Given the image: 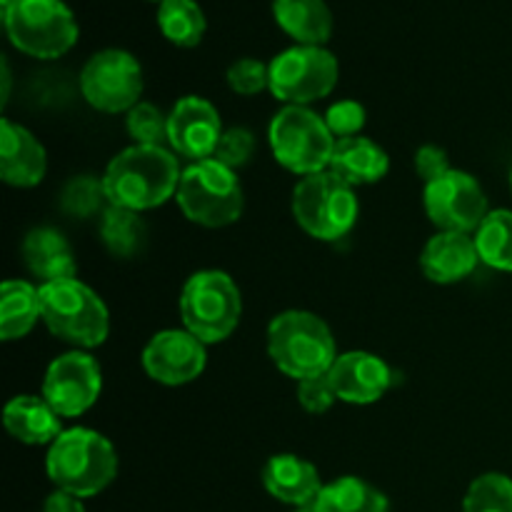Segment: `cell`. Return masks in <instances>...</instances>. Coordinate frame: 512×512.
Returning a JSON list of instances; mask_svg holds the SVG:
<instances>
[{
  "mask_svg": "<svg viewBox=\"0 0 512 512\" xmlns=\"http://www.w3.org/2000/svg\"><path fill=\"white\" fill-rule=\"evenodd\" d=\"M178 158L173 150L160 145H130L115 155L103 173V188L108 203L135 213L160 208L178 195Z\"/></svg>",
  "mask_w": 512,
  "mask_h": 512,
  "instance_id": "6da1fadb",
  "label": "cell"
},
{
  "mask_svg": "<svg viewBox=\"0 0 512 512\" xmlns=\"http://www.w3.org/2000/svg\"><path fill=\"white\" fill-rule=\"evenodd\" d=\"M268 355L280 373L300 383L328 375L340 353L323 318L308 310H285L268 325Z\"/></svg>",
  "mask_w": 512,
  "mask_h": 512,
  "instance_id": "7a4b0ae2",
  "label": "cell"
},
{
  "mask_svg": "<svg viewBox=\"0 0 512 512\" xmlns=\"http://www.w3.org/2000/svg\"><path fill=\"white\" fill-rule=\"evenodd\" d=\"M45 470L58 490L93 498L118 475V453L105 435L90 428H70L48 448Z\"/></svg>",
  "mask_w": 512,
  "mask_h": 512,
  "instance_id": "3957f363",
  "label": "cell"
},
{
  "mask_svg": "<svg viewBox=\"0 0 512 512\" xmlns=\"http://www.w3.org/2000/svg\"><path fill=\"white\" fill-rule=\"evenodd\" d=\"M40 313L55 338L78 350L98 348L110 333L108 305L78 278L40 285Z\"/></svg>",
  "mask_w": 512,
  "mask_h": 512,
  "instance_id": "277c9868",
  "label": "cell"
},
{
  "mask_svg": "<svg viewBox=\"0 0 512 512\" xmlns=\"http://www.w3.org/2000/svg\"><path fill=\"white\" fill-rule=\"evenodd\" d=\"M183 328L200 343L215 345L228 340L243 318V295L235 280L223 270H200L190 275L180 293Z\"/></svg>",
  "mask_w": 512,
  "mask_h": 512,
  "instance_id": "5b68a950",
  "label": "cell"
},
{
  "mask_svg": "<svg viewBox=\"0 0 512 512\" xmlns=\"http://www.w3.org/2000/svg\"><path fill=\"white\" fill-rule=\"evenodd\" d=\"M268 140L275 160L300 178L328 170L338 143L323 115L305 105H283L270 120Z\"/></svg>",
  "mask_w": 512,
  "mask_h": 512,
  "instance_id": "8992f818",
  "label": "cell"
},
{
  "mask_svg": "<svg viewBox=\"0 0 512 512\" xmlns=\"http://www.w3.org/2000/svg\"><path fill=\"white\" fill-rule=\"evenodd\" d=\"M178 208L185 218L203 228H225L243 215L245 195L235 170L218 160L190 163L180 175Z\"/></svg>",
  "mask_w": 512,
  "mask_h": 512,
  "instance_id": "52a82bcc",
  "label": "cell"
},
{
  "mask_svg": "<svg viewBox=\"0 0 512 512\" xmlns=\"http://www.w3.org/2000/svg\"><path fill=\"white\" fill-rule=\"evenodd\" d=\"M358 213L360 205L355 188L330 170L300 178L293 190L295 223L310 238L323 243L345 238L358 223Z\"/></svg>",
  "mask_w": 512,
  "mask_h": 512,
  "instance_id": "ba28073f",
  "label": "cell"
},
{
  "mask_svg": "<svg viewBox=\"0 0 512 512\" xmlns=\"http://www.w3.org/2000/svg\"><path fill=\"white\" fill-rule=\"evenodd\" d=\"M8 40L38 60L63 58L78 43V20L63 0H20L3 15Z\"/></svg>",
  "mask_w": 512,
  "mask_h": 512,
  "instance_id": "9c48e42d",
  "label": "cell"
},
{
  "mask_svg": "<svg viewBox=\"0 0 512 512\" xmlns=\"http://www.w3.org/2000/svg\"><path fill=\"white\" fill-rule=\"evenodd\" d=\"M340 78L338 58L325 45H293L270 60V93L285 105L328 98Z\"/></svg>",
  "mask_w": 512,
  "mask_h": 512,
  "instance_id": "30bf717a",
  "label": "cell"
},
{
  "mask_svg": "<svg viewBox=\"0 0 512 512\" xmlns=\"http://www.w3.org/2000/svg\"><path fill=\"white\" fill-rule=\"evenodd\" d=\"M80 93L100 113H130L143 95V68L128 50H100L80 70Z\"/></svg>",
  "mask_w": 512,
  "mask_h": 512,
  "instance_id": "8fae6325",
  "label": "cell"
},
{
  "mask_svg": "<svg viewBox=\"0 0 512 512\" xmlns=\"http://www.w3.org/2000/svg\"><path fill=\"white\" fill-rule=\"evenodd\" d=\"M423 205L440 233L475 235L490 213L483 185L470 173L455 168L425 185Z\"/></svg>",
  "mask_w": 512,
  "mask_h": 512,
  "instance_id": "7c38bea8",
  "label": "cell"
},
{
  "mask_svg": "<svg viewBox=\"0 0 512 512\" xmlns=\"http://www.w3.org/2000/svg\"><path fill=\"white\" fill-rule=\"evenodd\" d=\"M103 393V370L85 350H73L48 365L43 398L60 418H80L98 403Z\"/></svg>",
  "mask_w": 512,
  "mask_h": 512,
  "instance_id": "4fadbf2b",
  "label": "cell"
},
{
  "mask_svg": "<svg viewBox=\"0 0 512 512\" xmlns=\"http://www.w3.org/2000/svg\"><path fill=\"white\" fill-rule=\"evenodd\" d=\"M208 345L200 343L193 333L180 328L160 330L143 348V370L150 380L168 388H180L205 373Z\"/></svg>",
  "mask_w": 512,
  "mask_h": 512,
  "instance_id": "5bb4252c",
  "label": "cell"
},
{
  "mask_svg": "<svg viewBox=\"0 0 512 512\" xmlns=\"http://www.w3.org/2000/svg\"><path fill=\"white\" fill-rule=\"evenodd\" d=\"M223 133L218 108L200 95H185L168 113V145L190 163L213 158Z\"/></svg>",
  "mask_w": 512,
  "mask_h": 512,
  "instance_id": "9a60e30c",
  "label": "cell"
},
{
  "mask_svg": "<svg viewBox=\"0 0 512 512\" xmlns=\"http://www.w3.org/2000/svg\"><path fill=\"white\" fill-rule=\"evenodd\" d=\"M338 400L350 405H373L398 383V373L380 355L365 350L340 353L328 373Z\"/></svg>",
  "mask_w": 512,
  "mask_h": 512,
  "instance_id": "2e32d148",
  "label": "cell"
},
{
  "mask_svg": "<svg viewBox=\"0 0 512 512\" xmlns=\"http://www.w3.org/2000/svg\"><path fill=\"white\" fill-rule=\"evenodd\" d=\"M48 170L43 143L23 125L0 120V178L13 188H35Z\"/></svg>",
  "mask_w": 512,
  "mask_h": 512,
  "instance_id": "e0dca14e",
  "label": "cell"
},
{
  "mask_svg": "<svg viewBox=\"0 0 512 512\" xmlns=\"http://www.w3.org/2000/svg\"><path fill=\"white\" fill-rule=\"evenodd\" d=\"M263 488L273 495L275 500L293 508H313L318 500L320 490H323V480H320L318 468L310 460L300 458L293 453L273 455L268 463L263 465Z\"/></svg>",
  "mask_w": 512,
  "mask_h": 512,
  "instance_id": "ac0fdd59",
  "label": "cell"
},
{
  "mask_svg": "<svg viewBox=\"0 0 512 512\" xmlns=\"http://www.w3.org/2000/svg\"><path fill=\"white\" fill-rule=\"evenodd\" d=\"M480 263L473 235L435 233L420 253V270L435 285H453L468 278Z\"/></svg>",
  "mask_w": 512,
  "mask_h": 512,
  "instance_id": "d6986e66",
  "label": "cell"
},
{
  "mask_svg": "<svg viewBox=\"0 0 512 512\" xmlns=\"http://www.w3.org/2000/svg\"><path fill=\"white\" fill-rule=\"evenodd\" d=\"M5 430L13 435L18 443L33 445H53L63 435L60 415L45 403L43 395H15L3 410Z\"/></svg>",
  "mask_w": 512,
  "mask_h": 512,
  "instance_id": "ffe728a7",
  "label": "cell"
},
{
  "mask_svg": "<svg viewBox=\"0 0 512 512\" xmlns=\"http://www.w3.org/2000/svg\"><path fill=\"white\" fill-rule=\"evenodd\" d=\"M23 258L30 273L45 283L70 280L78 273L75 255L65 235L55 228H35L23 240Z\"/></svg>",
  "mask_w": 512,
  "mask_h": 512,
  "instance_id": "44dd1931",
  "label": "cell"
},
{
  "mask_svg": "<svg viewBox=\"0 0 512 512\" xmlns=\"http://www.w3.org/2000/svg\"><path fill=\"white\" fill-rule=\"evenodd\" d=\"M328 170L358 188V185L380 183L388 175L390 158L375 140L355 135V138H343L335 143Z\"/></svg>",
  "mask_w": 512,
  "mask_h": 512,
  "instance_id": "7402d4cb",
  "label": "cell"
},
{
  "mask_svg": "<svg viewBox=\"0 0 512 512\" xmlns=\"http://www.w3.org/2000/svg\"><path fill=\"white\" fill-rule=\"evenodd\" d=\"M273 18L298 45H325L333 35V13L325 0H273Z\"/></svg>",
  "mask_w": 512,
  "mask_h": 512,
  "instance_id": "603a6c76",
  "label": "cell"
},
{
  "mask_svg": "<svg viewBox=\"0 0 512 512\" xmlns=\"http://www.w3.org/2000/svg\"><path fill=\"white\" fill-rule=\"evenodd\" d=\"M43 320L40 288L28 280H5L0 288V340H20Z\"/></svg>",
  "mask_w": 512,
  "mask_h": 512,
  "instance_id": "cb8c5ba5",
  "label": "cell"
},
{
  "mask_svg": "<svg viewBox=\"0 0 512 512\" xmlns=\"http://www.w3.org/2000/svg\"><path fill=\"white\" fill-rule=\"evenodd\" d=\"M313 512H390V503L375 485L368 480L345 475L323 485Z\"/></svg>",
  "mask_w": 512,
  "mask_h": 512,
  "instance_id": "d4e9b609",
  "label": "cell"
},
{
  "mask_svg": "<svg viewBox=\"0 0 512 512\" xmlns=\"http://www.w3.org/2000/svg\"><path fill=\"white\" fill-rule=\"evenodd\" d=\"M145 238H148V225H145L143 213L108 205V210L100 215V240L115 258L138 255Z\"/></svg>",
  "mask_w": 512,
  "mask_h": 512,
  "instance_id": "484cf974",
  "label": "cell"
},
{
  "mask_svg": "<svg viewBox=\"0 0 512 512\" xmlns=\"http://www.w3.org/2000/svg\"><path fill=\"white\" fill-rule=\"evenodd\" d=\"M158 28L178 48L203 43L208 18L195 0H163L158 5Z\"/></svg>",
  "mask_w": 512,
  "mask_h": 512,
  "instance_id": "4316f807",
  "label": "cell"
},
{
  "mask_svg": "<svg viewBox=\"0 0 512 512\" xmlns=\"http://www.w3.org/2000/svg\"><path fill=\"white\" fill-rule=\"evenodd\" d=\"M473 238L478 245L480 263L512 273V210H490Z\"/></svg>",
  "mask_w": 512,
  "mask_h": 512,
  "instance_id": "83f0119b",
  "label": "cell"
},
{
  "mask_svg": "<svg viewBox=\"0 0 512 512\" xmlns=\"http://www.w3.org/2000/svg\"><path fill=\"white\" fill-rule=\"evenodd\" d=\"M463 512H512V478L503 473H485L470 483Z\"/></svg>",
  "mask_w": 512,
  "mask_h": 512,
  "instance_id": "f1b7e54d",
  "label": "cell"
},
{
  "mask_svg": "<svg viewBox=\"0 0 512 512\" xmlns=\"http://www.w3.org/2000/svg\"><path fill=\"white\" fill-rule=\"evenodd\" d=\"M108 195H105L103 178H93V175H78V178L68 180V185L60 193V208L73 218H93V215H103L108 210Z\"/></svg>",
  "mask_w": 512,
  "mask_h": 512,
  "instance_id": "f546056e",
  "label": "cell"
},
{
  "mask_svg": "<svg viewBox=\"0 0 512 512\" xmlns=\"http://www.w3.org/2000/svg\"><path fill=\"white\" fill-rule=\"evenodd\" d=\"M128 135L135 140V145H160L165 148L168 143V115L158 105L140 100L125 118Z\"/></svg>",
  "mask_w": 512,
  "mask_h": 512,
  "instance_id": "4dcf8cb0",
  "label": "cell"
},
{
  "mask_svg": "<svg viewBox=\"0 0 512 512\" xmlns=\"http://www.w3.org/2000/svg\"><path fill=\"white\" fill-rule=\"evenodd\" d=\"M230 90L238 95H258L270 90V63L255 58H240L225 73Z\"/></svg>",
  "mask_w": 512,
  "mask_h": 512,
  "instance_id": "1f68e13d",
  "label": "cell"
},
{
  "mask_svg": "<svg viewBox=\"0 0 512 512\" xmlns=\"http://www.w3.org/2000/svg\"><path fill=\"white\" fill-rule=\"evenodd\" d=\"M255 153V135L248 128H228L215 148L213 160L223 163L225 168L238 170L250 163Z\"/></svg>",
  "mask_w": 512,
  "mask_h": 512,
  "instance_id": "d6a6232c",
  "label": "cell"
},
{
  "mask_svg": "<svg viewBox=\"0 0 512 512\" xmlns=\"http://www.w3.org/2000/svg\"><path fill=\"white\" fill-rule=\"evenodd\" d=\"M323 118L328 123L330 133L335 135V140H343L360 135V130L365 128V120H368V113H365L358 100H338V103L330 105Z\"/></svg>",
  "mask_w": 512,
  "mask_h": 512,
  "instance_id": "836d02e7",
  "label": "cell"
},
{
  "mask_svg": "<svg viewBox=\"0 0 512 512\" xmlns=\"http://www.w3.org/2000/svg\"><path fill=\"white\" fill-rule=\"evenodd\" d=\"M338 395H335L333 383H330L328 375H320V378H308L298 383V403L305 413L310 415H323L328 413L335 405Z\"/></svg>",
  "mask_w": 512,
  "mask_h": 512,
  "instance_id": "e575fe53",
  "label": "cell"
},
{
  "mask_svg": "<svg viewBox=\"0 0 512 512\" xmlns=\"http://www.w3.org/2000/svg\"><path fill=\"white\" fill-rule=\"evenodd\" d=\"M450 158L448 150L440 148V145H423L415 153V173L423 180L425 185L433 183V180L443 178L445 173H450Z\"/></svg>",
  "mask_w": 512,
  "mask_h": 512,
  "instance_id": "d590c367",
  "label": "cell"
},
{
  "mask_svg": "<svg viewBox=\"0 0 512 512\" xmlns=\"http://www.w3.org/2000/svg\"><path fill=\"white\" fill-rule=\"evenodd\" d=\"M43 512H85L83 498L55 488V493H50L48 500H45Z\"/></svg>",
  "mask_w": 512,
  "mask_h": 512,
  "instance_id": "8d00e7d4",
  "label": "cell"
},
{
  "mask_svg": "<svg viewBox=\"0 0 512 512\" xmlns=\"http://www.w3.org/2000/svg\"><path fill=\"white\" fill-rule=\"evenodd\" d=\"M10 95V65L8 60H3V103H8Z\"/></svg>",
  "mask_w": 512,
  "mask_h": 512,
  "instance_id": "74e56055",
  "label": "cell"
},
{
  "mask_svg": "<svg viewBox=\"0 0 512 512\" xmlns=\"http://www.w3.org/2000/svg\"><path fill=\"white\" fill-rule=\"evenodd\" d=\"M20 3V0H0V13H8V10L10 8H15V5H18Z\"/></svg>",
  "mask_w": 512,
  "mask_h": 512,
  "instance_id": "f35d334b",
  "label": "cell"
},
{
  "mask_svg": "<svg viewBox=\"0 0 512 512\" xmlns=\"http://www.w3.org/2000/svg\"><path fill=\"white\" fill-rule=\"evenodd\" d=\"M150 3H158L160 5V3H163V0H150Z\"/></svg>",
  "mask_w": 512,
  "mask_h": 512,
  "instance_id": "ab89813d",
  "label": "cell"
},
{
  "mask_svg": "<svg viewBox=\"0 0 512 512\" xmlns=\"http://www.w3.org/2000/svg\"><path fill=\"white\" fill-rule=\"evenodd\" d=\"M298 512H313L310 508H305V510H298Z\"/></svg>",
  "mask_w": 512,
  "mask_h": 512,
  "instance_id": "60d3db41",
  "label": "cell"
},
{
  "mask_svg": "<svg viewBox=\"0 0 512 512\" xmlns=\"http://www.w3.org/2000/svg\"><path fill=\"white\" fill-rule=\"evenodd\" d=\"M510 190H512V173H510Z\"/></svg>",
  "mask_w": 512,
  "mask_h": 512,
  "instance_id": "b9f144b4",
  "label": "cell"
}]
</instances>
